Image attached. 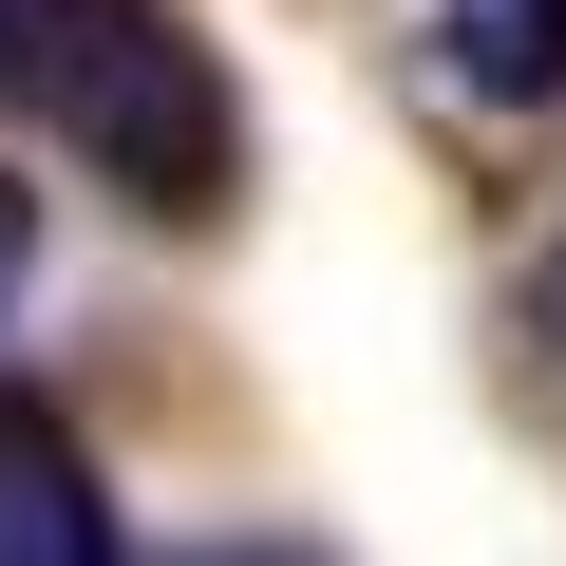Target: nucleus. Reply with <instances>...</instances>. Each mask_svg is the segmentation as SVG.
I'll return each mask as SVG.
<instances>
[{
	"label": "nucleus",
	"instance_id": "f257e3e1",
	"mask_svg": "<svg viewBox=\"0 0 566 566\" xmlns=\"http://www.w3.org/2000/svg\"><path fill=\"white\" fill-rule=\"evenodd\" d=\"M20 95L57 114V151H95L151 227H208L245 189V95L170 0H39L20 20Z\"/></svg>",
	"mask_w": 566,
	"mask_h": 566
},
{
	"label": "nucleus",
	"instance_id": "f03ea898",
	"mask_svg": "<svg viewBox=\"0 0 566 566\" xmlns=\"http://www.w3.org/2000/svg\"><path fill=\"white\" fill-rule=\"evenodd\" d=\"M0 566H114V491L39 397H0Z\"/></svg>",
	"mask_w": 566,
	"mask_h": 566
},
{
	"label": "nucleus",
	"instance_id": "7ed1b4c3",
	"mask_svg": "<svg viewBox=\"0 0 566 566\" xmlns=\"http://www.w3.org/2000/svg\"><path fill=\"white\" fill-rule=\"evenodd\" d=\"M434 76L453 95H566V0H434Z\"/></svg>",
	"mask_w": 566,
	"mask_h": 566
},
{
	"label": "nucleus",
	"instance_id": "20e7f679",
	"mask_svg": "<svg viewBox=\"0 0 566 566\" xmlns=\"http://www.w3.org/2000/svg\"><path fill=\"white\" fill-rule=\"evenodd\" d=\"M20 20H39V0H0V95H20Z\"/></svg>",
	"mask_w": 566,
	"mask_h": 566
},
{
	"label": "nucleus",
	"instance_id": "39448f33",
	"mask_svg": "<svg viewBox=\"0 0 566 566\" xmlns=\"http://www.w3.org/2000/svg\"><path fill=\"white\" fill-rule=\"evenodd\" d=\"M0 283H20V189H0Z\"/></svg>",
	"mask_w": 566,
	"mask_h": 566
},
{
	"label": "nucleus",
	"instance_id": "423d86ee",
	"mask_svg": "<svg viewBox=\"0 0 566 566\" xmlns=\"http://www.w3.org/2000/svg\"><path fill=\"white\" fill-rule=\"evenodd\" d=\"M227 566H303V547H227Z\"/></svg>",
	"mask_w": 566,
	"mask_h": 566
}]
</instances>
